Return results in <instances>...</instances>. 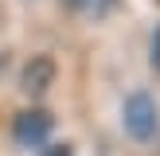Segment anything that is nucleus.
Instances as JSON below:
<instances>
[{
  "instance_id": "nucleus-1",
  "label": "nucleus",
  "mask_w": 160,
  "mask_h": 156,
  "mask_svg": "<svg viewBox=\"0 0 160 156\" xmlns=\"http://www.w3.org/2000/svg\"><path fill=\"white\" fill-rule=\"evenodd\" d=\"M121 125L141 144L156 140V133H160V105H156V98L148 90H133L125 98V105H121Z\"/></svg>"
},
{
  "instance_id": "nucleus-2",
  "label": "nucleus",
  "mask_w": 160,
  "mask_h": 156,
  "mask_svg": "<svg viewBox=\"0 0 160 156\" xmlns=\"http://www.w3.org/2000/svg\"><path fill=\"white\" fill-rule=\"evenodd\" d=\"M51 129H55V117L39 105H28L12 117V140L23 148H35V144H47L51 140Z\"/></svg>"
},
{
  "instance_id": "nucleus-3",
  "label": "nucleus",
  "mask_w": 160,
  "mask_h": 156,
  "mask_svg": "<svg viewBox=\"0 0 160 156\" xmlns=\"http://www.w3.org/2000/svg\"><path fill=\"white\" fill-rule=\"evenodd\" d=\"M51 78H55V59L35 55V59H28L23 70H20V90L28 94V98H39V94H47Z\"/></svg>"
},
{
  "instance_id": "nucleus-4",
  "label": "nucleus",
  "mask_w": 160,
  "mask_h": 156,
  "mask_svg": "<svg viewBox=\"0 0 160 156\" xmlns=\"http://www.w3.org/2000/svg\"><path fill=\"white\" fill-rule=\"evenodd\" d=\"M113 4H117V0H82V8H90L94 16H106V12H109Z\"/></svg>"
},
{
  "instance_id": "nucleus-5",
  "label": "nucleus",
  "mask_w": 160,
  "mask_h": 156,
  "mask_svg": "<svg viewBox=\"0 0 160 156\" xmlns=\"http://www.w3.org/2000/svg\"><path fill=\"white\" fill-rule=\"evenodd\" d=\"M43 156H74V148H70V144H51V140H47Z\"/></svg>"
},
{
  "instance_id": "nucleus-6",
  "label": "nucleus",
  "mask_w": 160,
  "mask_h": 156,
  "mask_svg": "<svg viewBox=\"0 0 160 156\" xmlns=\"http://www.w3.org/2000/svg\"><path fill=\"white\" fill-rule=\"evenodd\" d=\"M152 70L160 74V27H156V39H152Z\"/></svg>"
},
{
  "instance_id": "nucleus-7",
  "label": "nucleus",
  "mask_w": 160,
  "mask_h": 156,
  "mask_svg": "<svg viewBox=\"0 0 160 156\" xmlns=\"http://www.w3.org/2000/svg\"><path fill=\"white\" fill-rule=\"evenodd\" d=\"M62 4H67V8H82V0H62Z\"/></svg>"
}]
</instances>
